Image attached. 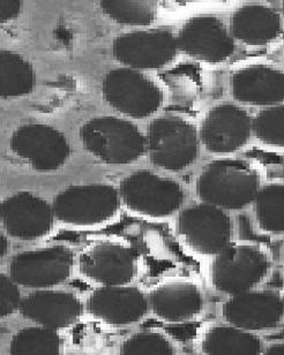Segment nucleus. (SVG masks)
Wrapping results in <instances>:
<instances>
[{
	"label": "nucleus",
	"mask_w": 284,
	"mask_h": 355,
	"mask_svg": "<svg viewBox=\"0 0 284 355\" xmlns=\"http://www.w3.org/2000/svg\"><path fill=\"white\" fill-rule=\"evenodd\" d=\"M253 217L258 229L268 236H284V180L262 184L254 200Z\"/></svg>",
	"instance_id": "5701e85b"
},
{
	"label": "nucleus",
	"mask_w": 284,
	"mask_h": 355,
	"mask_svg": "<svg viewBox=\"0 0 284 355\" xmlns=\"http://www.w3.org/2000/svg\"><path fill=\"white\" fill-rule=\"evenodd\" d=\"M176 230L181 241L202 257H217L233 243L229 212L203 202L181 210Z\"/></svg>",
	"instance_id": "6e6552de"
},
{
	"label": "nucleus",
	"mask_w": 284,
	"mask_h": 355,
	"mask_svg": "<svg viewBox=\"0 0 284 355\" xmlns=\"http://www.w3.org/2000/svg\"><path fill=\"white\" fill-rule=\"evenodd\" d=\"M280 10H281V13H282V15H283V17H284V0L283 1H281V3H280Z\"/></svg>",
	"instance_id": "473e14b6"
},
{
	"label": "nucleus",
	"mask_w": 284,
	"mask_h": 355,
	"mask_svg": "<svg viewBox=\"0 0 284 355\" xmlns=\"http://www.w3.org/2000/svg\"><path fill=\"white\" fill-rule=\"evenodd\" d=\"M261 355H284V343L273 344V345L265 349Z\"/></svg>",
	"instance_id": "7c9ffc66"
},
{
	"label": "nucleus",
	"mask_w": 284,
	"mask_h": 355,
	"mask_svg": "<svg viewBox=\"0 0 284 355\" xmlns=\"http://www.w3.org/2000/svg\"><path fill=\"white\" fill-rule=\"evenodd\" d=\"M35 72L33 65L13 51L0 53V97L17 98L34 90Z\"/></svg>",
	"instance_id": "b1692460"
},
{
	"label": "nucleus",
	"mask_w": 284,
	"mask_h": 355,
	"mask_svg": "<svg viewBox=\"0 0 284 355\" xmlns=\"http://www.w3.org/2000/svg\"><path fill=\"white\" fill-rule=\"evenodd\" d=\"M99 7L109 19L126 26H147L158 15V3L153 0H102Z\"/></svg>",
	"instance_id": "a878e982"
},
{
	"label": "nucleus",
	"mask_w": 284,
	"mask_h": 355,
	"mask_svg": "<svg viewBox=\"0 0 284 355\" xmlns=\"http://www.w3.org/2000/svg\"><path fill=\"white\" fill-rule=\"evenodd\" d=\"M148 300L155 316L168 323L191 321L203 308L201 290L191 282L160 284L151 291Z\"/></svg>",
	"instance_id": "412c9836"
},
{
	"label": "nucleus",
	"mask_w": 284,
	"mask_h": 355,
	"mask_svg": "<svg viewBox=\"0 0 284 355\" xmlns=\"http://www.w3.org/2000/svg\"><path fill=\"white\" fill-rule=\"evenodd\" d=\"M22 3L19 0H1L0 1V22L6 24L19 17Z\"/></svg>",
	"instance_id": "c756f323"
},
{
	"label": "nucleus",
	"mask_w": 284,
	"mask_h": 355,
	"mask_svg": "<svg viewBox=\"0 0 284 355\" xmlns=\"http://www.w3.org/2000/svg\"><path fill=\"white\" fill-rule=\"evenodd\" d=\"M282 299H283V306H284V294H283V297H282Z\"/></svg>",
	"instance_id": "72a5a7b5"
},
{
	"label": "nucleus",
	"mask_w": 284,
	"mask_h": 355,
	"mask_svg": "<svg viewBox=\"0 0 284 355\" xmlns=\"http://www.w3.org/2000/svg\"><path fill=\"white\" fill-rule=\"evenodd\" d=\"M178 51L175 35L163 28L130 31L112 42L113 58L137 71L163 69L175 60Z\"/></svg>",
	"instance_id": "ddd939ff"
},
{
	"label": "nucleus",
	"mask_w": 284,
	"mask_h": 355,
	"mask_svg": "<svg viewBox=\"0 0 284 355\" xmlns=\"http://www.w3.org/2000/svg\"><path fill=\"white\" fill-rule=\"evenodd\" d=\"M118 191L124 208L148 219L172 217L182 208L185 198L178 182L147 170L124 178Z\"/></svg>",
	"instance_id": "39448f33"
},
{
	"label": "nucleus",
	"mask_w": 284,
	"mask_h": 355,
	"mask_svg": "<svg viewBox=\"0 0 284 355\" xmlns=\"http://www.w3.org/2000/svg\"><path fill=\"white\" fill-rule=\"evenodd\" d=\"M253 137L273 150H284V104L258 111L253 116Z\"/></svg>",
	"instance_id": "bb28decb"
},
{
	"label": "nucleus",
	"mask_w": 284,
	"mask_h": 355,
	"mask_svg": "<svg viewBox=\"0 0 284 355\" xmlns=\"http://www.w3.org/2000/svg\"><path fill=\"white\" fill-rule=\"evenodd\" d=\"M56 222L74 229H94L116 218L123 205L119 191L104 184L65 188L52 201Z\"/></svg>",
	"instance_id": "7ed1b4c3"
},
{
	"label": "nucleus",
	"mask_w": 284,
	"mask_h": 355,
	"mask_svg": "<svg viewBox=\"0 0 284 355\" xmlns=\"http://www.w3.org/2000/svg\"><path fill=\"white\" fill-rule=\"evenodd\" d=\"M21 314L42 328L62 330L76 324L83 316V304L72 292L38 290L22 297Z\"/></svg>",
	"instance_id": "aec40b11"
},
{
	"label": "nucleus",
	"mask_w": 284,
	"mask_h": 355,
	"mask_svg": "<svg viewBox=\"0 0 284 355\" xmlns=\"http://www.w3.org/2000/svg\"><path fill=\"white\" fill-rule=\"evenodd\" d=\"M74 254L65 246L24 250L12 257L10 277L19 286L50 290L72 276Z\"/></svg>",
	"instance_id": "9d476101"
},
{
	"label": "nucleus",
	"mask_w": 284,
	"mask_h": 355,
	"mask_svg": "<svg viewBox=\"0 0 284 355\" xmlns=\"http://www.w3.org/2000/svg\"><path fill=\"white\" fill-rule=\"evenodd\" d=\"M205 355H261L262 344L257 335L231 325H216L201 340Z\"/></svg>",
	"instance_id": "4be33fe9"
},
{
	"label": "nucleus",
	"mask_w": 284,
	"mask_h": 355,
	"mask_svg": "<svg viewBox=\"0 0 284 355\" xmlns=\"http://www.w3.org/2000/svg\"><path fill=\"white\" fill-rule=\"evenodd\" d=\"M283 65H284V62H283Z\"/></svg>",
	"instance_id": "f704fd0d"
},
{
	"label": "nucleus",
	"mask_w": 284,
	"mask_h": 355,
	"mask_svg": "<svg viewBox=\"0 0 284 355\" xmlns=\"http://www.w3.org/2000/svg\"><path fill=\"white\" fill-rule=\"evenodd\" d=\"M0 240H1V247H0V250H1V252H0V254H1V257H5L7 253V248H8V243H7V239L6 236H3V233H1V238H0Z\"/></svg>",
	"instance_id": "2f4dec72"
},
{
	"label": "nucleus",
	"mask_w": 284,
	"mask_h": 355,
	"mask_svg": "<svg viewBox=\"0 0 284 355\" xmlns=\"http://www.w3.org/2000/svg\"><path fill=\"white\" fill-rule=\"evenodd\" d=\"M60 337L51 329H21L10 340V355H60Z\"/></svg>",
	"instance_id": "393cba45"
},
{
	"label": "nucleus",
	"mask_w": 284,
	"mask_h": 355,
	"mask_svg": "<svg viewBox=\"0 0 284 355\" xmlns=\"http://www.w3.org/2000/svg\"><path fill=\"white\" fill-rule=\"evenodd\" d=\"M119 355H175V347L167 336L156 331H141L130 336L120 346Z\"/></svg>",
	"instance_id": "cd10ccee"
},
{
	"label": "nucleus",
	"mask_w": 284,
	"mask_h": 355,
	"mask_svg": "<svg viewBox=\"0 0 284 355\" xmlns=\"http://www.w3.org/2000/svg\"><path fill=\"white\" fill-rule=\"evenodd\" d=\"M80 140L88 154L102 163L128 165L146 154V135L132 121L99 116L83 123Z\"/></svg>",
	"instance_id": "f03ea898"
},
{
	"label": "nucleus",
	"mask_w": 284,
	"mask_h": 355,
	"mask_svg": "<svg viewBox=\"0 0 284 355\" xmlns=\"http://www.w3.org/2000/svg\"><path fill=\"white\" fill-rule=\"evenodd\" d=\"M3 232L19 241H36L48 236L55 226L52 205L34 193L20 191L0 205Z\"/></svg>",
	"instance_id": "2eb2a0df"
},
{
	"label": "nucleus",
	"mask_w": 284,
	"mask_h": 355,
	"mask_svg": "<svg viewBox=\"0 0 284 355\" xmlns=\"http://www.w3.org/2000/svg\"><path fill=\"white\" fill-rule=\"evenodd\" d=\"M10 148L21 161L42 172L62 168L71 155L65 135L44 123H26L17 127L10 135Z\"/></svg>",
	"instance_id": "9b49d317"
},
{
	"label": "nucleus",
	"mask_w": 284,
	"mask_h": 355,
	"mask_svg": "<svg viewBox=\"0 0 284 355\" xmlns=\"http://www.w3.org/2000/svg\"><path fill=\"white\" fill-rule=\"evenodd\" d=\"M262 171L254 162L221 157L209 162L197 180L200 202L226 211H240L252 207L264 184Z\"/></svg>",
	"instance_id": "f257e3e1"
},
{
	"label": "nucleus",
	"mask_w": 284,
	"mask_h": 355,
	"mask_svg": "<svg viewBox=\"0 0 284 355\" xmlns=\"http://www.w3.org/2000/svg\"><path fill=\"white\" fill-rule=\"evenodd\" d=\"M21 297L19 285L10 276L0 275V318H7L20 309Z\"/></svg>",
	"instance_id": "c85d7f7f"
},
{
	"label": "nucleus",
	"mask_w": 284,
	"mask_h": 355,
	"mask_svg": "<svg viewBox=\"0 0 284 355\" xmlns=\"http://www.w3.org/2000/svg\"><path fill=\"white\" fill-rule=\"evenodd\" d=\"M199 130L181 116H160L146 132V153L151 163L165 171H183L200 155Z\"/></svg>",
	"instance_id": "20e7f679"
},
{
	"label": "nucleus",
	"mask_w": 284,
	"mask_h": 355,
	"mask_svg": "<svg viewBox=\"0 0 284 355\" xmlns=\"http://www.w3.org/2000/svg\"><path fill=\"white\" fill-rule=\"evenodd\" d=\"M237 104L266 109L284 104V65L256 62L235 69L229 81Z\"/></svg>",
	"instance_id": "dca6fc26"
},
{
	"label": "nucleus",
	"mask_w": 284,
	"mask_h": 355,
	"mask_svg": "<svg viewBox=\"0 0 284 355\" xmlns=\"http://www.w3.org/2000/svg\"><path fill=\"white\" fill-rule=\"evenodd\" d=\"M177 38L179 51L199 62L222 64L233 58L237 43L229 24L212 14L195 15L181 28Z\"/></svg>",
	"instance_id": "f8f14e48"
},
{
	"label": "nucleus",
	"mask_w": 284,
	"mask_h": 355,
	"mask_svg": "<svg viewBox=\"0 0 284 355\" xmlns=\"http://www.w3.org/2000/svg\"><path fill=\"white\" fill-rule=\"evenodd\" d=\"M269 254L256 243H231L214 257L210 276L216 291L237 295L254 290L271 271Z\"/></svg>",
	"instance_id": "423d86ee"
},
{
	"label": "nucleus",
	"mask_w": 284,
	"mask_h": 355,
	"mask_svg": "<svg viewBox=\"0 0 284 355\" xmlns=\"http://www.w3.org/2000/svg\"><path fill=\"white\" fill-rule=\"evenodd\" d=\"M253 116L233 102L212 106L203 116L199 137L202 147L210 154L230 157L243 150L253 137Z\"/></svg>",
	"instance_id": "1a4fd4ad"
},
{
	"label": "nucleus",
	"mask_w": 284,
	"mask_h": 355,
	"mask_svg": "<svg viewBox=\"0 0 284 355\" xmlns=\"http://www.w3.org/2000/svg\"><path fill=\"white\" fill-rule=\"evenodd\" d=\"M222 316L228 324L245 331L269 330L283 320V299L274 291L267 290L231 295L223 304Z\"/></svg>",
	"instance_id": "a211bd4d"
},
{
	"label": "nucleus",
	"mask_w": 284,
	"mask_h": 355,
	"mask_svg": "<svg viewBox=\"0 0 284 355\" xmlns=\"http://www.w3.org/2000/svg\"><path fill=\"white\" fill-rule=\"evenodd\" d=\"M78 266L80 273L99 287L125 286L137 275V254L122 241L102 240L83 250Z\"/></svg>",
	"instance_id": "4468645a"
},
{
	"label": "nucleus",
	"mask_w": 284,
	"mask_h": 355,
	"mask_svg": "<svg viewBox=\"0 0 284 355\" xmlns=\"http://www.w3.org/2000/svg\"><path fill=\"white\" fill-rule=\"evenodd\" d=\"M229 29L237 44L247 48H271L282 41L284 17L280 7L272 3L252 1L233 10Z\"/></svg>",
	"instance_id": "f3484780"
},
{
	"label": "nucleus",
	"mask_w": 284,
	"mask_h": 355,
	"mask_svg": "<svg viewBox=\"0 0 284 355\" xmlns=\"http://www.w3.org/2000/svg\"><path fill=\"white\" fill-rule=\"evenodd\" d=\"M103 98L115 111L132 119H146L161 109L165 94L144 72L128 67L110 69L102 81Z\"/></svg>",
	"instance_id": "0eeeda50"
},
{
	"label": "nucleus",
	"mask_w": 284,
	"mask_h": 355,
	"mask_svg": "<svg viewBox=\"0 0 284 355\" xmlns=\"http://www.w3.org/2000/svg\"><path fill=\"white\" fill-rule=\"evenodd\" d=\"M149 300L137 287L101 286L86 301V311L92 318L115 327L135 324L146 316Z\"/></svg>",
	"instance_id": "6ab92c4d"
}]
</instances>
